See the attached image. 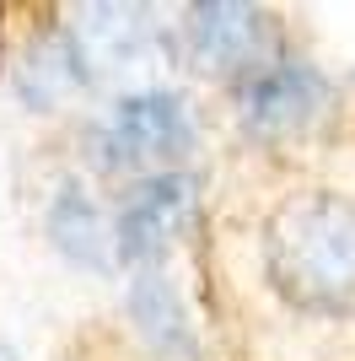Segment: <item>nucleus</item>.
I'll list each match as a JSON object with an SVG mask.
<instances>
[{
	"instance_id": "f257e3e1",
	"label": "nucleus",
	"mask_w": 355,
	"mask_h": 361,
	"mask_svg": "<svg viewBox=\"0 0 355 361\" xmlns=\"http://www.w3.org/2000/svg\"><path fill=\"white\" fill-rule=\"evenodd\" d=\"M264 264L301 313H355V205L340 195L285 200L264 232Z\"/></svg>"
},
{
	"instance_id": "f03ea898",
	"label": "nucleus",
	"mask_w": 355,
	"mask_h": 361,
	"mask_svg": "<svg viewBox=\"0 0 355 361\" xmlns=\"http://www.w3.org/2000/svg\"><path fill=\"white\" fill-rule=\"evenodd\" d=\"M92 146L103 167L156 178L194 151V114L178 92H124L92 130Z\"/></svg>"
},
{
	"instance_id": "7ed1b4c3",
	"label": "nucleus",
	"mask_w": 355,
	"mask_h": 361,
	"mask_svg": "<svg viewBox=\"0 0 355 361\" xmlns=\"http://www.w3.org/2000/svg\"><path fill=\"white\" fill-rule=\"evenodd\" d=\"M70 44L81 54L87 81H124L146 75L162 60V27L140 6H81L70 22Z\"/></svg>"
},
{
	"instance_id": "20e7f679",
	"label": "nucleus",
	"mask_w": 355,
	"mask_h": 361,
	"mask_svg": "<svg viewBox=\"0 0 355 361\" xmlns=\"http://www.w3.org/2000/svg\"><path fill=\"white\" fill-rule=\"evenodd\" d=\"M275 44L280 32L264 11L253 6H232V0H216V6H189V22H183V49H189L194 65H205L216 75H264L275 60Z\"/></svg>"
},
{
	"instance_id": "39448f33",
	"label": "nucleus",
	"mask_w": 355,
	"mask_h": 361,
	"mask_svg": "<svg viewBox=\"0 0 355 361\" xmlns=\"http://www.w3.org/2000/svg\"><path fill=\"white\" fill-rule=\"evenodd\" d=\"M194 221V178L189 173H156L124 189L113 216V248L124 264H156L173 238Z\"/></svg>"
},
{
	"instance_id": "423d86ee",
	"label": "nucleus",
	"mask_w": 355,
	"mask_h": 361,
	"mask_svg": "<svg viewBox=\"0 0 355 361\" xmlns=\"http://www.w3.org/2000/svg\"><path fill=\"white\" fill-rule=\"evenodd\" d=\"M328 103V81L312 65H269L242 87V124L253 135H291L307 130Z\"/></svg>"
},
{
	"instance_id": "0eeeda50",
	"label": "nucleus",
	"mask_w": 355,
	"mask_h": 361,
	"mask_svg": "<svg viewBox=\"0 0 355 361\" xmlns=\"http://www.w3.org/2000/svg\"><path fill=\"white\" fill-rule=\"evenodd\" d=\"M124 307H130L135 334H140L156 356H167V361H194V356H199L189 307H183V297H178V286L167 281V275L140 270L130 281V291H124Z\"/></svg>"
},
{
	"instance_id": "6e6552de",
	"label": "nucleus",
	"mask_w": 355,
	"mask_h": 361,
	"mask_svg": "<svg viewBox=\"0 0 355 361\" xmlns=\"http://www.w3.org/2000/svg\"><path fill=\"white\" fill-rule=\"evenodd\" d=\"M11 75H16V92L32 108H54L70 92L87 87V71H81V54L70 44V27H38L27 38V49L16 54Z\"/></svg>"
},
{
	"instance_id": "1a4fd4ad",
	"label": "nucleus",
	"mask_w": 355,
	"mask_h": 361,
	"mask_svg": "<svg viewBox=\"0 0 355 361\" xmlns=\"http://www.w3.org/2000/svg\"><path fill=\"white\" fill-rule=\"evenodd\" d=\"M49 238H54V248L70 264H81V270H113V226H108V216L97 211V200L87 195V189H59L54 205H49Z\"/></svg>"
},
{
	"instance_id": "9d476101",
	"label": "nucleus",
	"mask_w": 355,
	"mask_h": 361,
	"mask_svg": "<svg viewBox=\"0 0 355 361\" xmlns=\"http://www.w3.org/2000/svg\"><path fill=\"white\" fill-rule=\"evenodd\" d=\"M0 361H16V356H11V350H6V345H0Z\"/></svg>"
}]
</instances>
